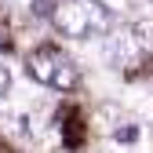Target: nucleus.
Here are the masks:
<instances>
[{"label":"nucleus","instance_id":"f257e3e1","mask_svg":"<svg viewBox=\"0 0 153 153\" xmlns=\"http://www.w3.org/2000/svg\"><path fill=\"white\" fill-rule=\"evenodd\" d=\"M51 22L62 36L88 40V36H102L113 29V11L102 0H55Z\"/></svg>","mask_w":153,"mask_h":153},{"label":"nucleus","instance_id":"f03ea898","mask_svg":"<svg viewBox=\"0 0 153 153\" xmlns=\"http://www.w3.org/2000/svg\"><path fill=\"white\" fill-rule=\"evenodd\" d=\"M26 73L33 76L36 84L55 88V91H73V88H76V80H80V73H76L73 59H69L62 48H55V44L36 48L29 59H26Z\"/></svg>","mask_w":153,"mask_h":153},{"label":"nucleus","instance_id":"7ed1b4c3","mask_svg":"<svg viewBox=\"0 0 153 153\" xmlns=\"http://www.w3.org/2000/svg\"><path fill=\"white\" fill-rule=\"evenodd\" d=\"M139 55V48H135V36L131 33H117V36H109V44H106V59L109 62H117V66H124V62H131Z\"/></svg>","mask_w":153,"mask_h":153},{"label":"nucleus","instance_id":"20e7f679","mask_svg":"<svg viewBox=\"0 0 153 153\" xmlns=\"http://www.w3.org/2000/svg\"><path fill=\"white\" fill-rule=\"evenodd\" d=\"M7 88H11V73H7V66L0 62V99L7 95Z\"/></svg>","mask_w":153,"mask_h":153},{"label":"nucleus","instance_id":"39448f33","mask_svg":"<svg viewBox=\"0 0 153 153\" xmlns=\"http://www.w3.org/2000/svg\"><path fill=\"white\" fill-rule=\"evenodd\" d=\"M51 7H55L51 0H33V15H48L51 18Z\"/></svg>","mask_w":153,"mask_h":153},{"label":"nucleus","instance_id":"423d86ee","mask_svg":"<svg viewBox=\"0 0 153 153\" xmlns=\"http://www.w3.org/2000/svg\"><path fill=\"white\" fill-rule=\"evenodd\" d=\"M117 139H124V142H131V139H135V128H117Z\"/></svg>","mask_w":153,"mask_h":153},{"label":"nucleus","instance_id":"0eeeda50","mask_svg":"<svg viewBox=\"0 0 153 153\" xmlns=\"http://www.w3.org/2000/svg\"><path fill=\"white\" fill-rule=\"evenodd\" d=\"M7 44V29H4V22H0V48Z\"/></svg>","mask_w":153,"mask_h":153}]
</instances>
